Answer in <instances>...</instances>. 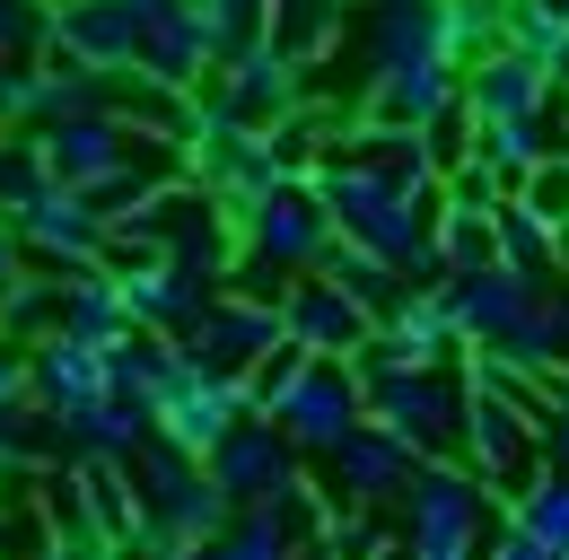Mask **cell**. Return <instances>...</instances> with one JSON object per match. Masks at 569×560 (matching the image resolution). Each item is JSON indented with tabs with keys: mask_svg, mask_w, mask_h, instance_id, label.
<instances>
[{
	"mask_svg": "<svg viewBox=\"0 0 569 560\" xmlns=\"http://www.w3.org/2000/svg\"><path fill=\"white\" fill-rule=\"evenodd\" d=\"M263 420L281 429L289 456H333L359 420H368V394H359L351 359H307V368H298V386H289Z\"/></svg>",
	"mask_w": 569,
	"mask_h": 560,
	"instance_id": "cell-1",
	"label": "cell"
},
{
	"mask_svg": "<svg viewBox=\"0 0 569 560\" xmlns=\"http://www.w3.org/2000/svg\"><path fill=\"white\" fill-rule=\"evenodd\" d=\"M412 53H438V0H351L342 53H333V70H351V97Z\"/></svg>",
	"mask_w": 569,
	"mask_h": 560,
	"instance_id": "cell-2",
	"label": "cell"
},
{
	"mask_svg": "<svg viewBox=\"0 0 569 560\" xmlns=\"http://www.w3.org/2000/svg\"><path fill=\"white\" fill-rule=\"evenodd\" d=\"M272 342H281V307L272 298H246V289H219L211 307L184 324V359L202 377H246Z\"/></svg>",
	"mask_w": 569,
	"mask_h": 560,
	"instance_id": "cell-3",
	"label": "cell"
},
{
	"mask_svg": "<svg viewBox=\"0 0 569 560\" xmlns=\"http://www.w3.org/2000/svg\"><path fill=\"white\" fill-rule=\"evenodd\" d=\"M237 420H246V386H237V377H202L193 359H184V377L149 403V429H158L167 447H184V456H211Z\"/></svg>",
	"mask_w": 569,
	"mask_h": 560,
	"instance_id": "cell-4",
	"label": "cell"
},
{
	"mask_svg": "<svg viewBox=\"0 0 569 560\" xmlns=\"http://www.w3.org/2000/svg\"><path fill=\"white\" fill-rule=\"evenodd\" d=\"M9 237H18L27 272H79V263H97V246H106V219L79 202L71 184H53L44 202H27L18 219H9Z\"/></svg>",
	"mask_w": 569,
	"mask_h": 560,
	"instance_id": "cell-5",
	"label": "cell"
},
{
	"mask_svg": "<svg viewBox=\"0 0 569 560\" xmlns=\"http://www.w3.org/2000/svg\"><path fill=\"white\" fill-rule=\"evenodd\" d=\"M281 333L307 350V359H359V350H368V333H377V316H368V307H351L333 280L307 272V280H289V289H281Z\"/></svg>",
	"mask_w": 569,
	"mask_h": 560,
	"instance_id": "cell-6",
	"label": "cell"
},
{
	"mask_svg": "<svg viewBox=\"0 0 569 560\" xmlns=\"http://www.w3.org/2000/svg\"><path fill=\"white\" fill-rule=\"evenodd\" d=\"M202 473H211V490L228 499V508H254L272 482H289V473H298V456L281 447V429H272L263 412H246V420H237V429L211 447V456H202Z\"/></svg>",
	"mask_w": 569,
	"mask_h": 560,
	"instance_id": "cell-7",
	"label": "cell"
},
{
	"mask_svg": "<svg viewBox=\"0 0 569 560\" xmlns=\"http://www.w3.org/2000/svg\"><path fill=\"white\" fill-rule=\"evenodd\" d=\"M535 298H543L535 280L499 272V263H491V272H447V280H438V307H447V324L465 333V350H491Z\"/></svg>",
	"mask_w": 569,
	"mask_h": 560,
	"instance_id": "cell-8",
	"label": "cell"
},
{
	"mask_svg": "<svg viewBox=\"0 0 569 560\" xmlns=\"http://www.w3.org/2000/svg\"><path fill=\"white\" fill-rule=\"evenodd\" d=\"M325 464H333V490H325L333 508H342V499H351V508H395V490H403V473H412L421 456H412L403 438H386L377 420H359Z\"/></svg>",
	"mask_w": 569,
	"mask_h": 560,
	"instance_id": "cell-9",
	"label": "cell"
},
{
	"mask_svg": "<svg viewBox=\"0 0 569 560\" xmlns=\"http://www.w3.org/2000/svg\"><path fill=\"white\" fill-rule=\"evenodd\" d=\"M211 88L263 132V123H281V114H298L307 106V70L298 62H281L272 44H246V53H228V62L211 70Z\"/></svg>",
	"mask_w": 569,
	"mask_h": 560,
	"instance_id": "cell-10",
	"label": "cell"
},
{
	"mask_svg": "<svg viewBox=\"0 0 569 560\" xmlns=\"http://www.w3.org/2000/svg\"><path fill=\"white\" fill-rule=\"evenodd\" d=\"M132 36H141V18L123 0H53V36L44 44H62L79 70L114 79V70H132Z\"/></svg>",
	"mask_w": 569,
	"mask_h": 560,
	"instance_id": "cell-11",
	"label": "cell"
},
{
	"mask_svg": "<svg viewBox=\"0 0 569 560\" xmlns=\"http://www.w3.org/2000/svg\"><path fill=\"white\" fill-rule=\"evenodd\" d=\"M114 298H123V324L184 342V324H193V316L219 298V280H193V272H176V263H141V272L114 280Z\"/></svg>",
	"mask_w": 569,
	"mask_h": 560,
	"instance_id": "cell-12",
	"label": "cell"
},
{
	"mask_svg": "<svg viewBox=\"0 0 569 560\" xmlns=\"http://www.w3.org/2000/svg\"><path fill=\"white\" fill-rule=\"evenodd\" d=\"M456 97H465V114H473V123H526V114L552 97V79L526 62L517 44H499V53H482V62L456 79Z\"/></svg>",
	"mask_w": 569,
	"mask_h": 560,
	"instance_id": "cell-13",
	"label": "cell"
},
{
	"mask_svg": "<svg viewBox=\"0 0 569 560\" xmlns=\"http://www.w3.org/2000/svg\"><path fill=\"white\" fill-rule=\"evenodd\" d=\"M27 394H36L53 420H71V412H88V403L106 394V359L88 342H71V333H44V342H27Z\"/></svg>",
	"mask_w": 569,
	"mask_h": 560,
	"instance_id": "cell-14",
	"label": "cell"
},
{
	"mask_svg": "<svg viewBox=\"0 0 569 560\" xmlns=\"http://www.w3.org/2000/svg\"><path fill=\"white\" fill-rule=\"evenodd\" d=\"M132 70L158 79V88H176V97H193L219 62H211V36L184 9H158V18H141V36H132Z\"/></svg>",
	"mask_w": 569,
	"mask_h": 560,
	"instance_id": "cell-15",
	"label": "cell"
},
{
	"mask_svg": "<svg viewBox=\"0 0 569 560\" xmlns=\"http://www.w3.org/2000/svg\"><path fill=\"white\" fill-rule=\"evenodd\" d=\"M36 149H44V176H53V184L88 193L97 176L123 167V123H114V114H62V123L36 132Z\"/></svg>",
	"mask_w": 569,
	"mask_h": 560,
	"instance_id": "cell-16",
	"label": "cell"
},
{
	"mask_svg": "<svg viewBox=\"0 0 569 560\" xmlns=\"http://www.w3.org/2000/svg\"><path fill=\"white\" fill-rule=\"evenodd\" d=\"M342 27H351V0H263V44L298 70L333 62L342 53Z\"/></svg>",
	"mask_w": 569,
	"mask_h": 560,
	"instance_id": "cell-17",
	"label": "cell"
},
{
	"mask_svg": "<svg viewBox=\"0 0 569 560\" xmlns=\"http://www.w3.org/2000/svg\"><path fill=\"white\" fill-rule=\"evenodd\" d=\"M106 359V394H123V403H158L176 377H184V342H167V333H141V324H123L114 342L97 350Z\"/></svg>",
	"mask_w": 569,
	"mask_h": 560,
	"instance_id": "cell-18",
	"label": "cell"
},
{
	"mask_svg": "<svg viewBox=\"0 0 569 560\" xmlns=\"http://www.w3.org/2000/svg\"><path fill=\"white\" fill-rule=\"evenodd\" d=\"M62 456H71V438H62V420L44 412L36 394L0 403V464H9V473H53Z\"/></svg>",
	"mask_w": 569,
	"mask_h": 560,
	"instance_id": "cell-19",
	"label": "cell"
},
{
	"mask_svg": "<svg viewBox=\"0 0 569 560\" xmlns=\"http://www.w3.org/2000/svg\"><path fill=\"white\" fill-rule=\"evenodd\" d=\"M316 280H333V289H342L351 307H368V316H386V307H395V298L412 289V280L395 272L386 254H368V246H351V237H333V246H325V263H316Z\"/></svg>",
	"mask_w": 569,
	"mask_h": 560,
	"instance_id": "cell-20",
	"label": "cell"
},
{
	"mask_svg": "<svg viewBox=\"0 0 569 560\" xmlns=\"http://www.w3.org/2000/svg\"><path fill=\"white\" fill-rule=\"evenodd\" d=\"M491 254H499V272H517V280H535V289H552V254H561V237L535 219V210H517V202H499L491 210Z\"/></svg>",
	"mask_w": 569,
	"mask_h": 560,
	"instance_id": "cell-21",
	"label": "cell"
},
{
	"mask_svg": "<svg viewBox=\"0 0 569 560\" xmlns=\"http://www.w3.org/2000/svg\"><path fill=\"white\" fill-rule=\"evenodd\" d=\"M53 333H71V342H88V350H106L123 333V298H114V280L97 272V263L62 272V324H53Z\"/></svg>",
	"mask_w": 569,
	"mask_h": 560,
	"instance_id": "cell-22",
	"label": "cell"
},
{
	"mask_svg": "<svg viewBox=\"0 0 569 560\" xmlns=\"http://www.w3.org/2000/svg\"><path fill=\"white\" fill-rule=\"evenodd\" d=\"M62 438H71V456H106V464H123V456L149 438V412H141V403H123V394H97L88 412L62 420Z\"/></svg>",
	"mask_w": 569,
	"mask_h": 560,
	"instance_id": "cell-23",
	"label": "cell"
},
{
	"mask_svg": "<svg viewBox=\"0 0 569 560\" xmlns=\"http://www.w3.org/2000/svg\"><path fill=\"white\" fill-rule=\"evenodd\" d=\"M508 44V18H499V0H438V53L456 70H473L482 53Z\"/></svg>",
	"mask_w": 569,
	"mask_h": 560,
	"instance_id": "cell-24",
	"label": "cell"
},
{
	"mask_svg": "<svg viewBox=\"0 0 569 560\" xmlns=\"http://www.w3.org/2000/svg\"><path fill=\"white\" fill-rule=\"evenodd\" d=\"M176 9L211 36V62L246 53V44H263V0H176Z\"/></svg>",
	"mask_w": 569,
	"mask_h": 560,
	"instance_id": "cell-25",
	"label": "cell"
},
{
	"mask_svg": "<svg viewBox=\"0 0 569 560\" xmlns=\"http://www.w3.org/2000/svg\"><path fill=\"white\" fill-rule=\"evenodd\" d=\"M53 176H44V149L36 132H0V219H18L27 202H44Z\"/></svg>",
	"mask_w": 569,
	"mask_h": 560,
	"instance_id": "cell-26",
	"label": "cell"
},
{
	"mask_svg": "<svg viewBox=\"0 0 569 560\" xmlns=\"http://www.w3.org/2000/svg\"><path fill=\"white\" fill-rule=\"evenodd\" d=\"M429 237H438V263H447V272H491L499 263L491 254V210H447Z\"/></svg>",
	"mask_w": 569,
	"mask_h": 560,
	"instance_id": "cell-27",
	"label": "cell"
},
{
	"mask_svg": "<svg viewBox=\"0 0 569 560\" xmlns=\"http://www.w3.org/2000/svg\"><path fill=\"white\" fill-rule=\"evenodd\" d=\"M508 202L535 210V219L561 237V228H569V158H535V167L517 176V193H508Z\"/></svg>",
	"mask_w": 569,
	"mask_h": 560,
	"instance_id": "cell-28",
	"label": "cell"
},
{
	"mask_svg": "<svg viewBox=\"0 0 569 560\" xmlns=\"http://www.w3.org/2000/svg\"><path fill=\"white\" fill-rule=\"evenodd\" d=\"M53 36V9L44 0H0V62H36Z\"/></svg>",
	"mask_w": 569,
	"mask_h": 560,
	"instance_id": "cell-29",
	"label": "cell"
},
{
	"mask_svg": "<svg viewBox=\"0 0 569 560\" xmlns=\"http://www.w3.org/2000/svg\"><path fill=\"white\" fill-rule=\"evenodd\" d=\"M438 202H447V210H499V202H508V184H499L482 158H456V167L438 176Z\"/></svg>",
	"mask_w": 569,
	"mask_h": 560,
	"instance_id": "cell-30",
	"label": "cell"
},
{
	"mask_svg": "<svg viewBox=\"0 0 569 560\" xmlns=\"http://www.w3.org/2000/svg\"><path fill=\"white\" fill-rule=\"evenodd\" d=\"M535 456H543V473H569V403H561V412H543V429H535Z\"/></svg>",
	"mask_w": 569,
	"mask_h": 560,
	"instance_id": "cell-31",
	"label": "cell"
},
{
	"mask_svg": "<svg viewBox=\"0 0 569 560\" xmlns=\"http://www.w3.org/2000/svg\"><path fill=\"white\" fill-rule=\"evenodd\" d=\"M18 394H27V342L0 333V403H18Z\"/></svg>",
	"mask_w": 569,
	"mask_h": 560,
	"instance_id": "cell-32",
	"label": "cell"
},
{
	"mask_svg": "<svg viewBox=\"0 0 569 560\" xmlns=\"http://www.w3.org/2000/svg\"><path fill=\"white\" fill-rule=\"evenodd\" d=\"M543 9H552V18H561V27H569V0H543Z\"/></svg>",
	"mask_w": 569,
	"mask_h": 560,
	"instance_id": "cell-33",
	"label": "cell"
},
{
	"mask_svg": "<svg viewBox=\"0 0 569 560\" xmlns=\"http://www.w3.org/2000/svg\"><path fill=\"white\" fill-rule=\"evenodd\" d=\"M377 560H412V552H403V543H386V552H377Z\"/></svg>",
	"mask_w": 569,
	"mask_h": 560,
	"instance_id": "cell-34",
	"label": "cell"
}]
</instances>
